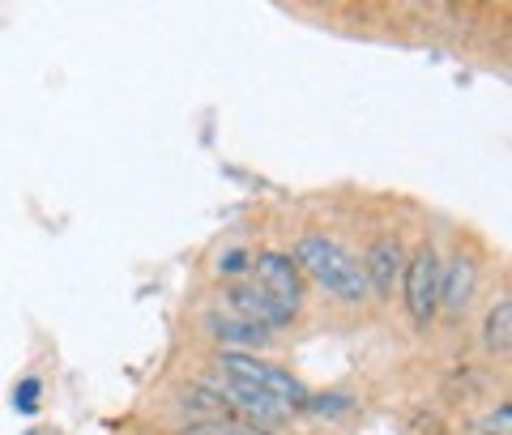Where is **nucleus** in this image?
<instances>
[{
	"label": "nucleus",
	"mask_w": 512,
	"mask_h": 435,
	"mask_svg": "<svg viewBox=\"0 0 512 435\" xmlns=\"http://www.w3.org/2000/svg\"><path fill=\"white\" fill-rule=\"evenodd\" d=\"M218 367L227 372V380H239V384H248V389H256V393L274 397L278 406H286V410L308 406V389H303L291 372H282V367H274V363H261V359H252V354H222Z\"/></svg>",
	"instance_id": "obj_2"
},
{
	"label": "nucleus",
	"mask_w": 512,
	"mask_h": 435,
	"mask_svg": "<svg viewBox=\"0 0 512 435\" xmlns=\"http://www.w3.org/2000/svg\"><path fill=\"white\" fill-rule=\"evenodd\" d=\"M205 329H210V337L222 346V354H252V350H261L269 346V329L261 325H252V320L244 316H210L205 320Z\"/></svg>",
	"instance_id": "obj_6"
},
{
	"label": "nucleus",
	"mask_w": 512,
	"mask_h": 435,
	"mask_svg": "<svg viewBox=\"0 0 512 435\" xmlns=\"http://www.w3.org/2000/svg\"><path fill=\"white\" fill-rule=\"evenodd\" d=\"M239 269H244V252H227V261H218V273H227V278Z\"/></svg>",
	"instance_id": "obj_12"
},
{
	"label": "nucleus",
	"mask_w": 512,
	"mask_h": 435,
	"mask_svg": "<svg viewBox=\"0 0 512 435\" xmlns=\"http://www.w3.org/2000/svg\"><path fill=\"white\" fill-rule=\"evenodd\" d=\"M483 342H487V350H495V354L508 350V342H512V303H508V299H500V303L491 308L487 325H483Z\"/></svg>",
	"instance_id": "obj_10"
},
{
	"label": "nucleus",
	"mask_w": 512,
	"mask_h": 435,
	"mask_svg": "<svg viewBox=\"0 0 512 435\" xmlns=\"http://www.w3.org/2000/svg\"><path fill=\"white\" fill-rule=\"evenodd\" d=\"M406 273V252L397 239H376L372 252H367L363 261V278H367V290H376V295H393V286L402 282Z\"/></svg>",
	"instance_id": "obj_5"
},
{
	"label": "nucleus",
	"mask_w": 512,
	"mask_h": 435,
	"mask_svg": "<svg viewBox=\"0 0 512 435\" xmlns=\"http://www.w3.org/2000/svg\"><path fill=\"white\" fill-rule=\"evenodd\" d=\"M188 435H248V431H235V427H222V423H205V427L188 431Z\"/></svg>",
	"instance_id": "obj_13"
},
{
	"label": "nucleus",
	"mask_w": 512,
	"mask_h": 435,
	"mask_svg": "<svg viewBox=\"0 0 512 435\" xmlns=\"http://www.w3.org/2000/svg\"><path fill=\"white\" fill-rule=\"evenodd\" d=\"M227 397L235 401L244 414H252V418H261V423H278V418H286L291 410L286 406H278L274 397H265V393H256V389H248V384H239V380H227Z\"/></svg>",
	"instance_id": "obj_9"
},
{
	"label": "nucleus",
	"mask_w": 512,
	"mask_h": 435,
	"mask_svg": "<svg viewBox=\"0 0 512 435\" xmlns=\"http://www.w3.org/2000/svg\"><path fill=\"white\" fill-rule=\"evenodd\" d=\"M291 261L299 265V273H308L312 282H320L333 299L342 303H363L367 299V278H363V261L355 252H346L338 239L308 231L295 244Z\"/></svg>",
	"instance_id": "obj_1"
},
{
	"label": "nucleus",
	"mask_w": 512,
	"mask_h": 435,
	"mask_svg": "<svg viewBox=\"0 0 512 435\" xmlns=\"http://www.w3.org/2000/svg\"><path fill=\"white\" fill-rule=\"evenodd\" d=\"M13 406H18L22 414H35L39 410V380H22L18 393H13Z\"/></svg>",
	"instance_id": "obj_11"
},
{
	"label": "nucleus",
	"mask_w": 512,
	"mask_h": 435,
	"mask_svg": "<svg viewBox=\"0 0 512 435\" xmlns=\"http://www.w3.org/2000/svg\"><path fill=\"white\" fill-rule=\"evenodd\" d=\"M474 282H478L474 265L466 261V256H457V261L448 265V273H440V308H448V312L470 308V299H474Z\"/></svg>",
	"instance_id": "obj_8"
},
{
	"label": "nucleus",
	"mask_w": 512,
	"mask_h": 435,
	"mask_svg": "<svg viewBox=\"0 0 512 435\" xmlns=\"http://www.w3.org/2000/svg\"><path fill=\"white\" fill-rule=\"evenodd\" d=\"M252 265H256V278H261L265 295L274 303H282V308L295 316L303 308V273H299V265L286 252H261Z\"/></svg>",
	"instance_id": "obj_4"
},
{
	"label": "nucleus",
	"mask_w": 512,
	"mask_h": 435,
	"mask_svg": "<svg viewBox=\"0 0 512 435\" xmlns=\"http://www.w3.org/2000/svg\"><path fill=\"white\" fill-rule=\"evenodd\" d=\"M231 308H235V316H244V320H252V325H261V329H282V325H291V312L282 308V303H274L265 295L261 286H235L231 290Z\"/></svg>",
	"instance_id": "obj_7"
},
{
	"label": "nucleus",
	"mask_w": 512,
	"mask_h": 435,
	"mask_svg": "<svg viewBox=\"0 0 512 435\" xmlns=\"http://www.w3.org/2000/svg\"><path fill=\"white\" fill-rule=\"evenodd\" d=\"M440 256L431 248H419L406 261L402 286H406V308L414 325H431V316L440 312Z\"/></svg>",
	"instance_id": "obj_3"
}]
</instances>
